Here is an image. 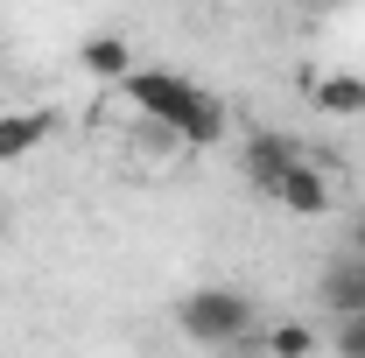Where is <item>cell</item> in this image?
I'll list each match as a JSON object with an SVG mask.
<instances>
[{"label":"cell","mask_w":365,"mask_h":358,"mask_svg":"<svg viewBox=\"0 0 365 358\" xmlns=\"http://www.w3.org/2000/svg\"><path fill=\"white\" fill-rule=\"evenodd\" d=\"M176 330L190 344H204V352H239V344L260 337L253 330V302L239 288H190L176 302Z\"/></svg>","instance_id":"2"},{"label":"cell","mask_w":365,"mask_h":358,"mask_svg":"<svg viewBox=\"0 0 365 358\" xmlns=\"http://www.w3.org/2000/svg\"><path fill=\"white\" fill-rule=\"evenodd\" d=\"M309 98L323 113H365V78L359 71H323V78H309Z\"/></svg>","instance_id":"8"},{"label":"cell","mask_w":365,"mask_h":358,"mask_svg":"<svg viewBox=\"0 0 365 358\" xmlns=\"http://www.w3.org/2000/svg\"><path fill=\"white\" fill-rule=\"evenodd\" d=\"M351 260H359V267H365V211H359V218H351Z\"/></svg>","instance_id":"11"},{"label":"cell","mask_w":365,"mask_h":358,"mask_svg":"<svg viewBox=\"0 0 365 358\" xmlns=\"http://www.w3.org/2000/svg\"><path fill=\"white\" fill-rule=\"evenodd\" d=\"M120 98L134 106L148 127H162L176 148H218V140L232 134L225 98L204 91L197 78H182V71H155V63H140L134 78L120 85Z\"/></svg>","instance_id":"1"},{"label":"cell","mask_w":365,"mask_h":358,"mask_svg":"<svg viewBox=\"0 0 365 358\" xmlns=\"http://www.w3.org/2000/svg\"><path fill=\"white\" fill-rule=\"evenodd\" d=\"M337 358H365V316H351V323H337Z\"/></svg>","instance_id":"10"},{"label":"cell","mask_w":365,"mask_h":358,"mask_svg":"<svg viewBox=\"0 0 365 358\" xmlns=\"http://www.w3.org/2000/svg\"><path fill=\"white\" fill-rule=\"evenodd\" d=\"M274 204H281V211H295V218H323L337 197H330V176H323L317 162H295L288 176L274 183Z\"/></svg>","instance_id":"5"},{"label":"cell","mask_w":365,"mask_h":358,"mask_svg":"<svg viewBox=\"0 0 365 358\" xmlns=\"http://www.w3.org/2000/svg\"><path fill=\"white\" fill-rule=\"evenodd\" d=\"M295 162H302V148L288 134H246V148H239V176L253 183V190H267V197H274V183L288 176Z\"/></svg>","instance_id":"3"},{"label":"cell","mask_w":365,"mask_h":358,"mask_svg":"<svg viewBox=\"0 0 365 358\" xmlns=\"http://www.w3.org/2000/svg\"><path fill=\"white\" fill-rule=\"evenodd\" d=\"M49 127H56L49 106H14V113H0V169H7V162H29L49 140Z\"/></svg>","instance_id":"4"},{"label":"cell","mask_w":365,"mask_h":358,"mask_svg":"<svg viewBox=\"0 0 365 358\" xmlns=\"http://www.w3.org/2000/svg\"><path fill=\"white\" fill-rule=\"evenodd\" d=\"M323 302H330V316H337V323L365 316V267H359V260H337V267H323Z\"/></svg>","instance_id":"7"},{"label":"cell","mask_w":365,"mask_h":358,"mask_svg":"<svg viewBox=\"0 0 365 358\" xmlns=\"http://www.w3.org/2000/svg\"><path fill=\"white\" fill-rule=\"evenodd\" d=\"M260 344H267V358H317V330L309 323H274Z\"/></svg>","instance_id":"9"},{"label":"cell","mask_w":365,"mask_h":358,"mask_svg":"<svg viewBox=\"0 0 365 358\" xmlns=\"http://www.w3.org/2000/svg\"><path fill=\"white\" fill-rule=\"evenodd\" d=\"M78 71L98 78V85H127L140 63H134V43H127V36H85V43H78Z\"/></svg>","instance_id":"6"}]
</instances>
